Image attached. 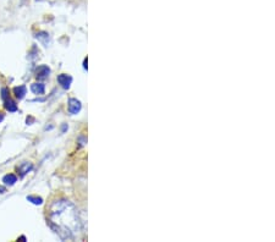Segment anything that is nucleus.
Instances as JSON below:
<instances>
[{"mask_svg": "<svg viewBox=\"0 0 275 242\" xmlns=\"http://www.w3.org/2000/svg\"><path fill=\"white\" fill-rule=\"evenodd\" d=\"M48 225L61 240H72L81 231L77 208L66 200L55 201L49 208Z\"/></svg>", "mask_w": 275, "mask_h": 242, "instance_id": "f257e3e1", "label": "nucleus"}, {"mask_svg": "<svg viewBox=\"0 0 275 242\" xmlns=\"http://www.w3.org/2000/svg\"><path fill=\"white\" fill-rule=\"evenodd\" d=\"M81 102L77 101L75 98H71L69 101V113L72 114V115H75V114L80 113V110H81Z\"/></svg>", "mask_w": 275, "mask_h": 242, "instance_id": "7ed1b4c3", "label": "nucleus"}, {"mask_svg": "<svg viewBox=\"0 0 275 242\" xmlns=\"http://www.w3.org/2000/svg\"><path fill=\"white\" fill-rule=\"evenodd\" d=\"M3 182H4L6 186L15 185V182H17V176L14 175V174H8V175H5L4 178H3Z\"/></svg>", "mask_w": 275, "mask_h": 242, "instance_id": "6e6552de", "label": "nucleus"}, {"mask_svg": "<svg viewBox=\"0 0 275 242\" xmlns=\"http://www.w3.org/2000/svg\"><path fill=\"white\" fill-rule=\"evenodd\" d=\"M49 74H51V69H49L47 65H41L36 71L37 79L39 80H45L49 76Z\"/></svg>", "mask_w": 275, "mask_h": 242, "instance_id": "20e7f679", "label": "nucleus"}, {"mask_svg": "<svg viewBox=\"0 0 275 242\" xmlns=\"http://www.w3.org/2000/svg\"><path fill=\"white\" fill-rule=\"evenodd\" d=\"M27 201L32 202L33 204H36V206H39V204L43 203V200L41 197H36V196H29L27 197Z\"/></svg>", "mask_w": 275, "mask_h": 242, "instance_id": "9b49d317", "label": "nucleus"}, {"mask_svg": "<svg viewBox=\"0 0 275 242\" xmlns=\"http://www.w3.org/2000/svg\"><path fill=\"white\" fill-rule=\"evenodd\" d=\"M4 107H5V109L8 110V111H10V113H15V111L17 110V104L15 103L14 101H12V99L9 97L8 99H5L4 101Z\"/></svg>", "mask_w": 275, "mask_h": 242, "instance_id": "423d86ee", "label": "nucleus"}, {"mask_svg": "<svg viewBox=\"0 0 275 242\" xmlns=\"http://www.w3.org/2000/svg\"><path fill=\"white\" fill-rule=\"evenodd\" d=\"M58 82L63 88L67 89L70 88L71 83H72V77L70 75H66V74H61V75L58 76Z\"/></svg>", "mask_w": 275, "mask_h": 242, "instance_id": "f03ea898", "label": "nucleus"}, {"mask_svg": "<svg viewBox=\"0 0 275 242\" xmlns=\"http://www.w3.org/2000/svg\"><path fill=\"white\" fill-rule=\"evenodd\" d=\"M26 87L24 86H18V87H15L14 88V94L15 97H16L17 99H22L24 97V94H26Z\"/></svg>", "mask_w": 275, "mask_h": 242, "instance_id": "1a4fd4ad", "label": "nucleus"}, {"mask_svg": "<svg viewBox=\"0 0 275 242\" xmlns=\"http://www.w3.org/2000/svg\"><path fill=\"white\" fill-rule=\"evenodd\" d=\"M22 2H23V0H22Z\"/></svg>", "mask_w": 275, "mask_h": 242, "instance_id": "2eb2a0df", "label": "nucleus"}, {"mask_svg": "<svg viewBox=\"0 0 275 242\" xmlns=\"http://www.w3.org/2000/svg\"><path fill=\"white\" fill-rule=\"evenodd\" d=\"M2 98H3V101H5V99L9 98V89L8 88L2 89Z\"/></svg>", "mask_w": 275, "mask_h": 242, "instance_id": "f8f14e48", "label": "nucleus"}, {"mask_svg": "<svg viewBox=\"0 0 275 242\" xmlns=\"http://www.w3.org/2000/svg\"><path fill=\"white\" fill-rule=\"evenodd\" d=\"M32 169H33L32 163H29V161H24V163H22L20 166L17 167V172H18V174H20L21 178H23V176L26 175V174H29Z\"/></svg>", "mask_w": 275, "mask_h": 242, "instance_id": "39448f33", "label": "nucleus"}, {"mask_svg": "<svg viewBox=\"0 0 275 242\" xmlns=\"http://www.w3.org/2000/svg\"><path fill=\"white\" fill-rule=\"evenodd\" d=\"M36 38L41 40V42H42L43 44H44L45 46H47V45L49 44V35H48V33H45V32H39V33H37Z\"/></svg>", "mask_w": 275, "mask_h": 242, "instance_id": "9d476101", "label": "nucleus"}, {"mask_svg": "<svg viewBox=\"0 0 275 242\" xmlns=\"http://www.w3.org/2000/svg\"><path fill=\"white\" fill-rule=\"evenodd\" d=\"M17 240H20V241H26V237H24V236H21V237H18Z\"/></svg>", "mask_w": 275, "mask_h": 242, "instance_id": "4468645a", "label": "nucleus"}, {"mask_svg": "<svg viewBox=\"0 0 275 242\" xmlns=\"http://www.w3.org/2000/svg\"><path fill=\"white\" fill-rule=\"evenodd\" d=\"M31 91H32L35 94H44L45 92V86L43 85V83H33L32 86H31Z\"/></svg>", "mask_w": 275, "mask_h": 242, "instance_id": "0eeeda50", "label": "nucleus"}, {"mask_svg": "<svg viewBox=\"0 0 275 242\" xmlns=\"http://www.w3.org/2000/svg\"><path fill=\"white\" fill-rule=\"evenodd\" d=\"M3 120H4V114H3V113H0V123H2Z\"/></svg>", "mask_w": 275, "mask_h": 242, "instance_id": "ddd939ff", "label": "nucleus"}]
</instances>
